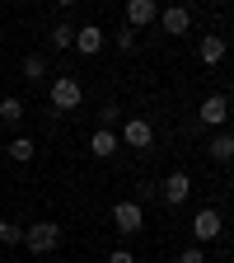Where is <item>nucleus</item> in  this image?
<instances>
[{
  "label": "nucleus",
  "instance_id": "obj_19",
  "mask_svg": "<svg viewBox=\"0 0 234 263\" xmlns=\"http://www.w3.org/2000/svg\"><path fill=\"white\" fill-rule=\"evenodd\" d=\"M136 38H141V33H131V28H126V24H122V28H117V33H113V43H117V47H122V52H131V47H136Z\"/></svg>",
  "mask_w": 234,
  "mask_h": 263
},
{
  "label": "nucleus",
  "instance_id": "obj_6",
  "mask_svg": "<svg viewBox=\"0 0 234 263\" xmlns=\"http://www.w3.org/2000/svg\"><path fill=\"white\" fill-rule=\"evenodd\" d=\"M197 118H202L206 127H216V132H225V122H229V99L225 94H206L202 108H197Z\"/></svg>",
  "mask_w": 234,
  "mask_h": 263
},
{
  "label": "nucleus",
  "instance_id": "obj_2",
  "mask_svg": "<svg viewBox=\"0 0 234 263\" xmlns=\"http://www.w3.org/2000/svg\"><path fill=\"white\" fill-rule=\"evenodd\" d=\"M24 245H28V254H52L61 245V226L56 221H33L24 230Z\"/></svg>",
  "mask_w": 234,
  "mask_h": 263
},
{
  "label": "nucleus",
  "instance_id": "obj_12",
  "mask_svg": "<svg viewBox=\"0 0 234 263\" xmlns=\"http://www.w3.org/2000/svg\"><path fill=\"white\" fill-rule=\"evenodd\" d=\"M206 155H211L216 164H229V160H234V132H216L211 146H206Z\"/></svg>",
  "mask_w": 234,
  "mask_h": 263
},
{
  "label": "nucleus",
  "instance_id": "obj_13",
  "mask_svg": "<svg viewBox=\"0 0 234 263\" xmlns=\"http://www.w3.org/2000/svg\"><path fill=\"white\" fill-rule=\"evenodd\" d=\"M89 151H94L98 160H103V155H113V151H117V132H113V127H98L94 137H89Z\"/></svg>",
  "mask_w": 234,
  "mask_h": 263
},
{
  "label": "nucleus",
  "instance_id": "obj_9",
  "mask_svg": "<svg viewBox=\"0 0 234 263\" xmlns=\"http://www.w3.org/2000/svg\"><path fill=\"white\" fill-rule=\"evenodd\" d=\"M155 19H159V5H155V0H126V28L131 33H141Z\"/></svg>",
  "mask_w": 234,
  "mask_h": 263
},
{
  "label": "nucleus",
  "instance_id": "obj_18",
  "mask_svg": "<svg viewBox=\"0 0 234 263\" xmlns=\"http://www.w3.org/2000/svg\"><path fill=\"white\" fill-rule=\"evenodd\" d=\"M0 245H24V226H14V221H0Z\"/></svg>",
  "mask_w": 234,
  "mask_h": 263
},
{
  "label": "nucleus",
  "instance_id": "obj_11",
  "mask_svg": "<svg viewBox=\"0 0 234 263\" xmlns=\"http://www.w3.org/2000/svg\"><path fill=\"white\" fill-rule=\"evenodd\" d=\"M229 52V43L220 38V33H211V38H202V47H197V57H202V66H220Z\"/></svg>",
  "mask_w": 234,
  "mask_h": 263
},
{
  "label": "nucleus",
  "instance_id": "obj_20",
  "mask_svg": "<svg viewBox=\"0 0 234 263\" xmlns=\"http://www.w3.org/2000/svg\"><path fill=\"white\" fill-rule=\"evenodd\" d=\"M178 263H206V254H202V245H187V249L178 254Z\"/></svg>",
  "mask_w": 234,
  "mask_h": 263
},
{
  "label": "nucleus",
  "instance_id": "obj_17",
  "mask_svg": "<svg viewBox=\"0 0 234 263\" xmlns=\"http://www.w3.org/2000/svg\"><path fill=\"white\" fill-rule=\"evenodd\" d=\"M52 47H56V52L75 47V28H71V24H56V28H52Z\"/></svg>",
  "mask_w": 234,
  "mask_h": 263
},
{
  "label": "nucleus",
  "instance_id": "obj_14",
  "mask_svg": "<svg viewBox=\"0 0 234 263\" xmlns=\"http://www.w3.org/2000/svg\"><path fill=\"white\" fill-rule=\"evenodd\" d=\"M0 122L19 127V122H24V99H14V94H5V99H0Z\"/></svg>",
  "mask_w": 234,
  "mask_h": 263
},
{
  "label": "nucleus",
  "instance_id": "obj_4",
  "mask_svg": "<svg viewBox=\"0 0 234 263\" xmlns=\"http://www.w3.org/2000/svg\"><path fill=\"white\" fill-rule=\"evenodd\" d=\"M117 141H122V146H131V151H150V146H155V127H150L145 118H126Z\"/></svg>",
  "mask_w": 234,
  "mask_h": 263
},
{
  "label": "nucleus",
  "instance_id": "obj_1",
  "mask_svg": "<svg viewBox=\"0 0 234 263\" xmlns=\"http://www.w3.org/2000/svg\"><path fill=\"white\" fill-rule=\"evenodd\" d=\"M47 99H52V108H56V113H75V108H80V99H84V89H80L75 76H56V80L47 85Z\"/></svg>",
  "mask_w": 234,
  "mask_h": 263
},
{
  "label": "nucleus",
  "instance_id": "obj_8",
  "mask_svg": "<svg viewBox=\"0 0 234 263\" xmlns=\"http://www.w3.org/2000/svg\"><path fill=\"white\" fill-rule=\"evenodd\" d=\"M169 38H183V33L192 28V10L187 5H169V10H159V19H155Z\"/></svg>",
  "mask_w": 234,
  "mask_h": 263
},
{
  "label": "nucleus",
  "instance_id": "obj_10",
  "mask_svg": "<svg viewBox=\"0 0 234 263\" xmlns=\"http://www.w3.org/2000/svg\"><path fill=\"white\" fill-rule=\"evenodd\" d=\"M75 52H84V57L103 52V28H98V24H84V28H75Z\"/></svg>",
  "mask_w": 234,
  "mask_h": 263
},
{
  "label": "nucleus",
  "instance_id": "obj_15",
  "mask_svg": "<svg viewBox=\"0 0 234 263\" xmlns=\"http://www.w3.org/2000/svg\"><path fill=\"white\" fill-rule=\"evenodd\" d=\"M5 155H10L14 164H28L33 155H38V151H33V141H28V137H14V141L5 146Z\"/></svg>",
  "mask_w": 234,
  "mask_h": 263
},
{
  "label": "nucleus",
  "instance_id": "obj_5",
  "mask_svg": "<svg viewBox=\"0 0 234 263\" xmlns=\"http://www.w3.org/2000/svg\"><path fill=\"white\" fill-rule=\"evenodd\" d=\"M220 230H225V221H220V212H216V207H202V212L192 216V235H197V245L220 240Z\"/></svg>",
  "mask_w": 234,
  "mask_h": 263
},
{
  "label": "nucleus",
  "instance_id": "obj_3",
  "mask_svg": "<svg viewBox=\"0 0 234 263\" xmlns=\"http://www.w3.org/2000/svg\"><path fill=\"white\" fill-rule=\"evenodd\" d=\"M113 226H117V235H141L145 230V207L141 202H117L113 207Z\"/></svg>",
  "mask_w": 234,
  "mask_h": 263
},
{
  "label": "nucleus",
  "instance_id": "obj_7",
  "mask_svg": "<svg viewBox=\"0 0 234 263\" xmlns=\"http://www.w3.org/2000/svg\"><path fill=\"white\" fill-rule=\"evenodd\" d=\"M159 197H164V202H169V207H183L187 197H192V179H187L183 170H174L169 179L159 183Z\"/></svg>",
  "mask_w": 234,
  "mask_h": 263
},
{
  "label": "nucleus",
  "instance_id": "obj_21",
  "mask_svg": "<svg viewBox=\"0 0 234 263\" xmlns=\"http://www.w3.org/2000/svg\"><path fill=\"white\" fill-rule=\"evenodd\" d=\"M108 263H136V254H131V249H113Z\"/></svg>",
  "mask_w": 234,
  "mask_h": 263
},
{
  "label": "nucleus",
  "instance_id": "obj_16",
  "mask_svg": "<svg viewBox=\"0 0 234 263\" xmlns=\"http://www.w3.org/2000/svg\"><path fill=\"white\" fill-rule=\"evenodd\" d=\"M24 76H28V80H47V57L28 52V57H24Z\"/></svg>",
  "mask_w": 234,
  "mask_h": 263
}]
</instances>
